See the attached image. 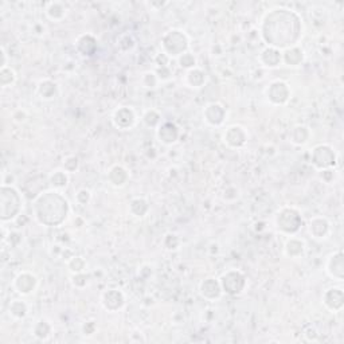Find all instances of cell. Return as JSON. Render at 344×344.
Wrapping results in <instances>:
<instances>
[{
	"label": "cell",
	"instance_id": "7a4b0ae2",
	"mask_svg": "<svg viewBox=\"0 0 344 344\" xmlns=\"http://www.w3.org/2000/svg\"><path fill=\"white\" fill-rule=\"evenodd\" d=\"M69 213V203L55 191L44 192L34 203V214L42 224L57 226L63 222Z\"/></svg>",
	"mask_w": 344,
	"mask_h": 344
},
{
	"label": "cell",
	"instance_id": "2e32d148",
	"mask_svg": "<svg viewBox=\"0 0 344 344\" xmlns=\"http://www.w3.org/2000/svg\"><path fill=\"white\" fill-rule=\"evenodd\" d=\"M222 292L221 284H219L217 280L214 279H207L204 280L201 285V293H202L206 299L214 300V299H218Z\"/></svg>",
	"mask_w": 344,
	"mask_h": 344
},
{
	"label": "cell",
	"instance_id": "ac0fdd59",
	"mask_svg": "<svg viewBox=\"0 0 344 344\" xmlns=\"http://www.w3.org/2000/svg\"><path fill=\"white\" fill-rule=\"evenodd\" d=\"M97 49V40L92 35H82L77 40V50L82 55H90L94 54V51Z\"/></svg>",
	"mask_w": 344,
	"mask_h": 344
},
{
	"label": "cell",
	"instance_id": "83f0119b",
	"mask_svg": "<svg viewBox=\"0 0 344 344\" xmlns=\"http://www.w3.org/2000/svg\"><path fill=\"white\" fill-rule=\"evenodd\" d=\"M10 312L15 317H24L26 313H27V306H26V304L23 301L15 300L12 301L11 305H10Z\"/></svg>",
	"mask_w": 344,
	"mask_h": 344
},
{
	"label": "cell",
	"instance_id": "d6a6232c",
	"mask_svg": "<svg viewBox=\"0 0 344 344\" xmlns=\"http://www.w3.org/2000/svg\"><path fill=\"white\" fill-rule=\"evenodd\" d=\"M144 121H145L147 125L156 126L159 122H160V116H159L155 110H149V112H147L145 116H144Z\"/></svg>",
	"mask_w": 344,
	"mask_h": 344
},
{
	"label": "cell",
	"instance_id": "8d00e7d4",
	"mask_svg": "<svg viewBox=\"0 0 344 344\" xmlns=\"http://www.w3.org/2000/svg\"><path fill=\"white\" fill-rule=\"evenodd\" d=\"M85 280H88L86 274L76 273V276L73 277V284L76 285V286L80 285V288H82V286H85V285L88 284V281H85Z\"/></svg>",
	"mask_w": 344,
	"mask_h": 344
},
{
	"label": "cell",
	"instance_id": "9c48e42d",
	"mask_svg": "<svg viewBox=\"0 0 344 344\" xmlns=\"http://www.w3.org/2000/svg\"><path fill=\"white\" fill-rule=\"evenodd\" d=\"M223 139L230 147H242L246 142V132L241 126H230L229 129L226 131V133H224Z\"/></svg>",
	"mask_w": 344,
	"mask_h": 344
},
{
	"label": "cell",
	"instance_id": "6da1fadb",
	"mask_svg": "<svg viewBox=\"0 0 344 344\" xmlns=\"http://www.w3.org/2000/svg\"><path fill=\"white\" fill-rule=\"evenodd\" d=\"M303 26L296 12L277 8L263 19V37L273 49L289 47L300 39Z\"/></svg>",
	"mask_w": 344,
	"mask_h": 344
},
{
	"label": "cell",
	"instance_id": "4316f807",
	"mask_svg": "<svg viewBox=\"0 0 344 344\" xmlns=\"http://www.w3.org/2000/svg\"><path fill=\"white\" fill-rule=\"evenodd\" d=\"M50 183L55 187V188H63L67 184V176L65 172L62 171H55L53 175L50 176Z\"/></svg>",
	"mask_w": 344,
	"mask_h": 344
},
{
	"label": "cell",
	"instance_id": "5bb4252c",
	"mask_svg": "<svg viewBox=\"0 0 344 344\" xmlns=\"http://www.w3.org/2000/svg\"><path fill=\"white\" fill-rule=\"evenodd\" d=\"M204 117L211 125H221L224 120L223 106L219 104H210L204 110Z\"/></svg>",
	"mask_w": 344,
	"mask_h": 344
},
{
	"label": "cell",
	"instance_id": "e0dca14e",
	"mask_svg": "<svg viewBox=\"0 0 344 344\" xmlns=\"http://www.w3.org/2000/svg\"><path fill=\"white\" fill-rule=\"evenodd\" d=\"M329 230V223L325 218L316 217L309 221V233L315 238H324Z\"/></svg>",
	"mask_w": 344,
	"mask_h": 344
},
{
	"label": "cell",
	"instance_id": "d6986e66",
	"mask_svg": "<svg viewBox=\"0 0 344 344\" xmlns=\"http://www.w3.org/2000/svg\"><path fill=\"white\" fill-rule=\"evenodd\" d=\"M109 181L115 186H124L125 182L128 181V172L122 167H120V165H116V167L110 169Z\"/></svg>",
	"mask_w": 344,
	"mask_h": 344
},
{
	"label": "cell",
	"instance_id": "4fadbf2b",
	"mask_svg": "<svg viewBox=\"0 0 344 344\" xmlns=\"http://www.w3.org/2000/svg\"><path fill=\"white\" fill-rule=\"evenodd\" d=\"M35 285H37V279H35V276L30 273L19 274L15 279V288L18 289V292H20L23 295L31 293Z\"/></svg>",
	"mask_w": 344,
	"mask_h": 344
},
{
	"label": "cell",
	"instance_id": "5b68a950",
	"mask_svg": "<svg viewBox=\"0 0 344 344\" xmlns=\"http://www.w3.org/2000/svg\"><path fill=\"white\" fill-rule=\"evenodd\" d=\"M219 284H221L222 290H224L226 293L238 295L245 288L246 281L243 274L240 273V272H235V270H231V272H227V273L222 276Z\"/></svg>",
	"mask_w": 344,
	"mask_h": 344
},
{
	"label": "cell",
	"instance_id": "30bf717a",
	"mask_svg": "<svg viewBox=\"0 0 344 344\" xmlns=\"http://www.w3.org/2000/svg\"><path fill=\"white\" fill-rule=\"evenodd\" d=\"M113 122L117 128L128 129L135 124V113L129 108H121L113 115Z\"/></svg>",
	"mask_w": 344,
	"mask_h": 344
},
{
	"label": "cell",
	"instance_id": "ffe728a7",
	"mask_svg": "<svg viewBox=\"0 0 344 344\" xmlns=\"http://www.w3.org/2000/svg\"><path fill=\"white\" fill-rule=\"evenodd\" d=\"M261 60L266 66H270V67H274L280 63L281 61V54L277 49H273V47H269V49L263 50V55H261Z\"/></svg>",
	"mask_w": 344,
	"mask_h": 344
},
{
	"label": "cell",
	"instance_id": "4dcf8cb0",
	"mask_svg": "<svg viewBox=\"0 0 344 344\" xmlns=\"http://www.w3.org/2000/svg\"><path fill=\"white\" fill-rule=\"evenodd\" d=\"M293 132L299 133V136H292V142H296V144H304L308 140L309 133H308V129H306L305 126H296Z\"/></svg>",
	"mask_w": 344,
	"mask_h": 344
},
{
	"label": "cell",
	"instance_id": "836d02e7",
	"mask_svg": "<svg viewBox=\"0 0 344 344\" xmlns=\"http://www.w3.org/2000/svg\"><path fill=\"white\" fill-rule=\"evenodd\" d=\"M63 165H65V169L67 172H73V171H76L78 168V159L76 156H69L63 162Z\"/></svg>",
	"mask_w": 344,
	"mask_h": 344
},
{
	"label": "cell",
	"instance_id": "52a82bcc",
	"mask_svg": "<svg viewBox=\"0 0 344 344\" xmlns=\"http://www.w3.org/2000/svg\"><path fill=\"white\" fill-rule=\"evenodd\" d=\"M289 88L288 85L283 81L273 82L268 89V97L269 100L276 105L284 104L289 99Z\"/></svg>",
	"mask_w": 344,
	"mask_h": 344
},
{
	"label": "cell",
	"instance_id": "e575fe53",
	"mask_svg": "<svg viewBox=\"0 0 344 344\" xmlns=\"http://www.w3.org/2000/svg\"><path fill=\"white\" fill-rule=\"evenodd\" d=\"M156 82H158V78L153 73H145L142 77V83L147 85V88H155Z\"/></svg>",
	"mask_w": 344,
	"mask_h": 344
},
{
	"label": "cell",
	"instance_id": "9a60e30c",
	"mask_svg": "<svg viewBox=\"0 0 344 344\" xmlns=\"http://www.w3.org/2000/svg\"><path fill=\"white\" fill-rule=\"evenodd\" d=\"M158 136L160 139V142L164 144H174L178 140L179 136V131L174 124L171 122H165L160 126V129L158 132Z\"/></svg>",
	"mask_w": 344,
	"mask_h": 344
},
{
	"label": "cell",
	"instance_id": "3957f363",
	"mask_svg": "<svg viewBox=\"0 0 344 344\" xmlns=\"http://www.w3.org/2000/svg\"><path fill=\"white\" fill-rule=\"evenodd\" d=\"M277 227L286 234H295L300 230L303 219L295 208H283L277 215Z\"/></svg>",
	"mask_w": 344,
	"mask_h": 344
},
{
	"label": "cell",
	"instance_id": "8fae6325",
	"mask_svg": "<svg viewBox=\"0 0 344 344\" xmlns=\"http://www.w3.org/2000/svg\"><path fill=\"white\" fill-rule=\"evenodd\" d=\"M343 301V290L339 289V288L328 289L327 292L324 293V304H325L331 311H339V309H342Z\"/></svg>",
	"mask_w": 344,
	"mask_h": 344
},
{
	"label": "cell",
	"instance_id": "cb8c5ba5",
	"mask_svg": "<svg viewBox=\"0 0 344 344\" xmlns=\"http://www.w3.org/2000/svg\"><path fill=\"white\" fill-rule=\"evenodd\" d=\"M187 81L192 88H201L206 81V74L201 69H194L187 74Z\"/></svg>",
	"mask_w": 344,
	"mask_h": 344
},
{
	"label": "cell",
	"instance_id": "484cf974",
	"mask_svg": "<svg viewBox=\"0 0 344 344\" xmlns=\"http://www.w3.org/2000/svg\"><path fill=\"white\" fill-rule=\"evenodd\" d=\"M66 8L63 7V4L61 3H50L49 8H47V15L50 19L53 20H61L62 18L65 17Z\"/></svg>",
	"mask_w": 344,
	"mask_h": 344
},
{
	"label": "cell",
	"instance_id": "f546056e",
	"mask_svg": "<svg viewBox=\"0 0 344 344\" xmlns=\"http://www.w3.org/2000/svg\"><path fill=\"white\" fill-rule=\"evenodd\" d=\"M50 331H51V328H50L49 323L44 322V320H40V322L35 325V328H34V333H35V336H38L39 339L47 338L50 335Z\"/></svg>",
	"mask_w": 344,
	"mask_h": 344
},
{
	"label": "cell",
	"instance_id": "d4e9b609",
	"mask_svg": "<svg viewBox=\"0 0 344 344\" xmlns=\"http://www.w3.org/2000/svg\"><path fill=\"white\" fill-rule=\"evenodd\" d=\"M148 208H149L148 203L142 198H136L131 203V213L136 217H144L147 214Z\"/></svg>",
	"mask_w": 344,
	"mask_h": 344
},
{
	"label": "cell",
	"instance_id": "74e56055",
	"mask_svg": "<svg viewBox=\"0 0 344 344\" xmlns=\"http://www.w3.org/2000/svg\"><path fill=\"white\" fill-rule=\"evenodd\" d=\"M89 199H90V192L88 190H81L77 194V202L80 204H86L89 202Z\"/></svg>",
	"mask_w": 344,
	"mask_h": 344
},
{
	"label": "cell",
	"instance_id": "44dd1931",
	"mask_svg": "<svg viewBox=\"0 0 344 344\" xmlns=\"http://www.w3.org/2000/svg\"><path fill=\"white\" fill-rule=\"evenodd\" d=\"M304 242L300 240H296V238H290L288 242H286V246H285V251L286 254L289 257H299L304 253Z\"/></svg>",
	"mask_w": 344,
	"mask_h": 344
},
{
	"label": "cell",
	"instance_id": "d590c367",
	"mask_svg": "<svg viewBox=\"0 0 344 344\" xmlns=\"http://www.w3.org/2000/svg\"><path fill=\"white\" fill-rule=\"evenodd\" d=\"M195 65V58H194V55L191 54H182L181 57V66L182 67H192V66Z\"/></svg>",
	"mask_w": 344,
	"mask_h": 344
},
{
	"label": "cell",
	"instance_id": "8992f818",
	"mask_svg": "<svg viewBox=\"0 0 344 344\" xmlns=\"http://www.w3.org/2000/svg\"><path fill=\"white\" fill-rule=\"evenodd\" d=\"M336 156L332 148L328 145H319L313 149L312 152V163L316 165L317 168H328L335 165Z\"/></svg>",
	"mask_w": 344,
	"mask_h": 344
},
{
	"label": "cell",
	"instance_id": "277c9868",
	"mask_svg": "<svg viewBox=\"0 0 344 344\" xmlns=\"http://www.w3.org/2000/svg\"><path fill=\"white\" fill-rule=\"evenodd\" d=\"M188 46V40L187 37L182 31L178 30H172L164 35L163 38V47L165 50V53L172 57H178V55L183 54V51L187 49Z\"/></svg>",
	"mask_w": 344,
	"mask_h": 344
},
{
	"label": "cell",
	"instance_id": "ba28073f",
	"mask_svg": "<svg viewBox=\"0 0 344 344\" xmlns=\"http://www.w3.org/2000/svg\"><path fill=\"white\" fill-rule=\"evenodd\" d=\"M327 270L331 277L342 281L344 277V258L343 251L339 250L336 253H333L332 256L329 257L327 263Z\"/></svg>",
	"mask_w": 344,
	"mask_h": 344
},
{
	"label": "cell",
	"instance_id": "7c38bea8",
	"mask_svg": "<svg viewBox=\"0 0 344 344\" xmlns=\"http://www.w3.org/2000/svg\"><path fill=\"white\" fill-rule=\"evenodd\" d=\"M102 304L109 311H117L124 305V296L119 290L110 289L105 292L102 296Z\"/></svg>",
	"mask_w": 344,
	"mask_h": 344
},
{
	"label": "cell",
	"instance_id": "603a6c76",
	"mask_svg": "<svg viewBox=\"0 0 344 344\" xmlns=\"http://www.w3.org/2000/svg\"><path fill=\"white\" fill-rule=\"evenodd\" d=\"M39 94L46 100L54 99L57 94V85L51 81H42L38 86Z\"/></svg>",
	"mask_w": 344,
	"mask_h": 344
},
{
	"label": "cell",
	"instance_id": "1f68e13d",
	"mask_svg": "<svg viewBox=\"0 0 344 344\" xmlns=\"http://www.w3.org/2000/svg\"><path fill=\"white\" fill-rule=\"evenodd\" d=\"M69 268L73 273H82L85 269V261L81 257H73L69 261Z\"/></svg>",
	"mask_w": 344,
	"mask_h": 344
},
{
	"label": "cell",
	"instance_id": "f1b7e54d",
	"mask_svg": "<svg viewBox=\"0 0 344 344\" xmlns=\"http://www.w3.org/2000/svg\"><path fill=\"white\" fill-rule=\"evenodd\" d=\"M15 78H17L15 71L8 69V67H4V69H1V71H0V82H1V86H8V85H11L12 82L15 81Z\"/></svg>",
	"mask_w": 344,
	"mask_h": 344
},
{
	"label": "cell",
	"instance_id": "7402d4cb",
	"mask_svg": "<svg viewBox=\"0 0 344 344\" xmlns=\"http://www.w3.org/2000/svg\"><path fill=\"white\" fill-rule=\"evenodd\" d=\"M303 58H304V53L299 47H290L284 53V61L290 66L299 65Z\"/></svg>",
	"mask_w": 344,
	"mask_h": 344
}]
</instances>
